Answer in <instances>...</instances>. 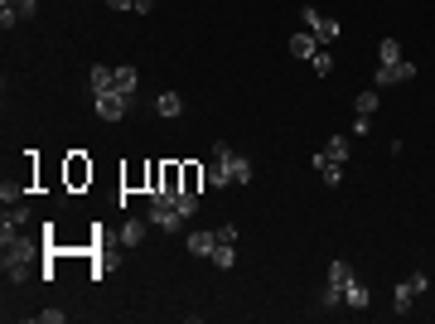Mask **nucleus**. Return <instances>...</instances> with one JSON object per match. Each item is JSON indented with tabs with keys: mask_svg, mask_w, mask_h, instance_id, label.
<instances>
[{
	"mask_svg": "<svg viewBox=\"0 0 435 324\" xmlns=\"http://www.w3.org/2000/svg\"><path fill=\"white\" fill-rule=\"evenodd\" d=\"M0 5H15V10H20V20H29V15L39 10V0H0Z\"/></svg>",
	"mask_w": 435,
	"mask_h": 324,
	"instance_id": "obj_24",
	"label": "nucleus"
},
{
	"mask_svg": "<svg viewBox=\"0 0 435 324\" xmlns=\"http://www.w3.org/2000/svg\"><path fill=\"white\" fill-rule=\"evenodd\" d=\"M155 111H160L164 121H174V116H184V97H179V92H169V87H164L160 97H155Z\"/></svg>",
	"mask_w": 435,
	"mask_h": 324,
	"instance_id": "obj_8",
	"label": "nucleus"
},
{
	"mask_svg": "<svg viewBox=\"0 0 435 324\" xmlns=\"http://www.w3.org/2000/svg\"><path fill=\"white\" fill-rule=\"evenodd\" d=\"M300 20H305V29H310V34H315V39H320V44H334V39H339V34H344V29H339V20H329V15H320V10H315V5H305V10H300Z\"/></svg>",
	"mask_w": 435,
	"mask_h": 324,
	"instance_id": "obj_3",
	"label": "nucleus"
},
{
	"mask_svg": "<svg viewBox=\"0 0 435 324\" xmlns=\"http://www.w3.org/2000/svg\"><path fill=\"white\" fill-rule=\"evenodd\" d=\"M368 286H363V281H354V276H349V286H344V305H349V310H368Z\"/></svg>",
	"mask_w": 435,
	"mask_h": 324,
	"instance_id": "obj_11",
	"label": "nucleus"
},
{
	"mask_svg": "<svg viewBox=\"0 0 435 324\" xmlns=\"http://www.w3.org/2000/svg\"><path fill=\"white\" fill-rule=\"evenodd\" d=\"M378 63L397 68V63H402V44H397V39H382V44H378Z\"/></svg>",
	"mask_w": 435,
	"mask_h": 324,
	"instance_id": "obj_16",
	"label": "nucleus"
},
{
	"mask_svg": "<svg viewBox=\"0 0 435 324\" xmlns=\"http://www.w3.org/2000/svg\"><path fill=\"white\" fill-rule=\"evenodd\" d=\"M203 174H208V184H213V189H227V184H232V179H227V164L213 160V155H208V169H203Z\"/></svg>",
	"mask_w": 435,
	"mask_h": 324,
	"instance_id": "obj_17",
	"label": "nucleus"
},
{
	"mask_svg": "<svg viewBox=\"0 0 435 324\" xmlns=\"http://www.w3.org/2000/svg\"><path fill=\"white\" fill-rule=\"evenodd\" d=\"M155 10V0H136V15H150Z\"/></svg>",
	"mask_w": 435,
	"mask_h": 324,
	"instance_id": "obj_29",
	"label": "nucleus"
},
{
	"mask_svg": "<svg viewBox=\"0 0 435 324\" xmlns=\"http://www.w3.org/2000/svg\"><path fill=\"white\" fill-rule=\"evenodd\" d=\"M5 281H10V286L29 281V262H5Z\"/></svg>",
	"mask_w": 435,
	"mask_h": 324,
	"instance_id": "obj_23",
	"label": "nucleus"
},
{
	"mask_svg": "<svg viewBox=\"0 0 435 324\" xmlns=\"http://www.w3.org/2000/svg\"><path fill=\"white\" fill-rule=\"evenodd\" d=\"M213 160L227 164V179H232L237 189H242V184H252V174H256V169H252V160H247V155H237L227 140H218V145H213Z\"/></svg>",
	"mask_w": 435,
	"mask_h": 324,
	"instance_id": "obj_1",
	"label": "nucleus"
},
{
	"mask_svg": "<svg viewBox=\"0 0 435 324\" xmlns=\"http://www.w3.org/2000/svg\"><path fill=\"white\" fill-rule=\"evenodd\" d=\"M92 107H97V116H102V121H121L131 102H126L121 92H97V97H92Z\"/></svg>",
	"mask_w": 435,
	"mask_h": 324,
	"instance_id": "obj_4",
	"label": "nucleus"
},
{
	"mask_svg": "<svg viewBox=\"0 0 435 324\" xmlns=\"http://www.w3.org/2000/svg\"><path fill=\"white\" fill-rule=\"evenodd\" d=\"M310 63H315V73H320V78H329V73H334V54H329L324 44L315 49V58H310Z\"/></svg>",
	"mask_w": 435,
	"mask_h": 324,
	"instance_id": "obj_20",
	"label": "nucleus"
},
{
	"mask_svg": "<svg viewBox=\"0 0 435 324\" xmlns=\"http://www.w3.org/2000/svg\"><path fill=\"white\" fill-rule=\"evenodd\" d=\"M111 82H116V68H107V63H92L87 68V92L97 97V92H111Z\"/></svg>",
	"mask_w": 435,
	"mask_h": 324,
	"instance_id": "obj_6",
	"label": "nucleus"
},
{
	"mask_svg": "<svg viewBox=\"0 0 435 324\" xmlns=\"http://www.w3.org/2000/svg\"><path fill=\"white\" fill-rule=\"evenodd\" d=\"M174 208H179L184 218H193V213H198V194H184V189H179V194H174Z\"/></svg>",
	"mask_w": 435,
	"mask_h": 324,
	"instance_id": "obj_22",
	"label": "nucleus"
},
{
	"mask_svg": "<svg viewBox=\"0 0 435 324\" xmlns=\"http://www.w3.org/2000/svg\"><path fill=\"white\" fill-rule=\"evenodd\" d=\"M232 262H237V242H218V247H213V267L227 271Z\"/></svg>",
	"mask_w": 435,
	"mask_h": 324,
	"instance_id": "obj_19",
	"label": "nucleus"
},
{
	"mask_svg": "<svg viewBox=\"0 0 435 324\" xmlns=\"http://www.w3.org/2000/svg\"><path fill=\"white\" fill-rule=\"evenodd\" d=\"M218 247V233H189V252L193 257H213Z\"/></svg>",
	"mask_w": 435,
	"mask_h": 324,
	"instance_id": "obj_13",
	"label": "nucleus"
},
{
	"mask_svg": "<svg viewBox=\"0 0 435 324\" xmlns=\"http://www.w3.org/2000/svg\"><path fill=\"white\" fill-rule=\"evenodd\" d=\"M411 78H416V63L402 58V63H397V82H411Z\"/></svg>",
	"mask_w": 435,
	"mask_h": 324,
	"instance_id": "obj_27",
	"label": "nucleus"
},
{
	"mask_svg": "<svg viewBox=\"0 0 435 324\" xmlns=\"http://www.w3.org/2000/svg\"><path fill=\"white\" fill-rule=\"evenodd\" d=\"M378 102H382L378 87H363V92L354 97V111H358V116H373V111H378Z\"/></svg>",
	"mask_w": 435,
	"mask_h": 324,
	"instance_id": "obj_12",
	"label": "nucleus"
},
{
	"mask_svg": "<svg viewBox=\"0 0 435 324\" xmlns=\"http://www.w3.org/2000/svg\"><path fill=\"white\" fill-rule=\"evenodd\" d=\"M203 179H208V174H203V164L184 160V194H198V189H203Z\"/></svg>",
	"mask_w": 435,
	"mask_h": 324,
	"instance_id": "obj_15",
	"label": "nucleus"
},
{
	"mask_svg": "<svg viewBox=\"0 0 435 324\" xmlns=\"http://www.w3.org/2000/svg\"><path fill=\"white\" fill-rule=\"evenodd\" d=\"M111 10H136V0H107Z\"/></svg>",
	"mask_w": 435,
	"mask_h": 324,
	"instance_id": "obj_28",
	"label": "nucleus"
},
{
	"mask_svg": "<svg viewBox=\"0 0 435 324\" xmlns=\"http://www.w3.org/2000/svg\"><path fill=\"white\" fill-rule=\"evenodd\" d=\"M315 49H320V39H315L310 29L290 34V58H315Z\"/></svg>",
	"mask_w": 435,
	"mask_h": 324,
	"instance_id": "obj_9",
	"label": "nucleus"
},
{
	"mask_svg": "<svg viewBox=\"0 0 435 324\" xmlns=\"http://www.w3.org/2000/svg\"><path fill=\"white\" fill-rule=\"evenodd\" d=\"M373 87H397V68H387V63H378V68H373Z\"/></svg>",
	"mask_w": 435,
	"mask_h": 324,
	"instance_id": "obj_21",
	"label": "nucleus"
},
{
	"mask_svg": "<svg viewBox=\"0 0 435 324\" xmlns=\"http://www.w3.org/2000/svg\"><path fill=\"white\" fill-rule=\"evenodd\" d=\"M0 25L15 29V25H20V10H15V5H0Z\"/></svg>",
	"mask_w": 435,
	"mask_h": 324,
	"instance_id": "obj_26",
	"label": "nucleus"
},
{
	"mask_svg": "<svg viewBox=\"0 0 435 324\" xmlns=\"http://www.w3.org/2000/svg\"><path fill=\"white\" fill-rule=\"evenodd\" d=\"M34 320H39V324H63V320H68V310H39Z\"/></svg>",
	"mask_w": 435,
	"mask_h": 324,
	"instance_id": "obj_25",
	"label": "nucleus"
},
{
	"mask_svg": "<svg viewBox=\"0 0 435 324\" xmlns=\"http://www.w3.org/2000/svg\"><path fill=\"white\" fill-rule=\"evenodd\" d=\"M349 150H354V140H349V135H334V140L324 145V155H329L334 164H344V160H349Z\"/></svg>",
	"mask_w": 435,
	"mask_h": 324,
	"instance_id": "obj_14",
	"label": "nucleus"
},
{
	"mask_svg": "<svg viewBox=\"0 0 435 324\" xmlns=\"http://www.w3.org/2000/svg\"><path fill=\"white\" fill-rule=\"evenodd\" d=\"M349 276H354V267H349L344 257H334V262H329V286H349Z\"/></svg>",
	"mask_w": 435,
	"mask_h": 324,
	"instance_id": "obj_18",
	"label": "nucleus"
},
{
	"mask_svg": "<svg viewBox=\"0 0 435 324\" xmlns=\"http://www.w3.org/2000/svg\"><path fill=\"white\" fill-rule=\"evenodd\" d=\"M111 92H121L126 102H131V97L140 92V73L131 68V63H121V68H116V82H111Z\"/></svg>",
	"mask_w": 435,
	"mask_h": 324,
	"instance_id": "obj_5",
	"label": "nucleus"
},
{
	"mask_svg": "<svg viewBox=\"0 0 435 324\" xmlns=\"http://www.w3.org/2000/svg\"><path fill=\"white\" fill-rule=\"evenodd\" d=\"M421 291H431V276H426V271H411L407 281H397V291H392V310H397V315H407Z\"/></svg>",
	"mask_w": 435,
	"mask_h": 324,
	"instance_id": "obj_2",
	"label": "nucleus"
},
{
	"mask_svg": "<svg viewBox=\"0 0 435 324\" xmlns=\"http://www.w3.org/2000/svg\"><path fill=\"white\" fill-rule=\"evenodd\" d=\"M150 228H155L150 218H126V228H121V242H126V247H140V242H145V233H150Z\"/></svg>",
	"mask_w": 435,
	"mask_h": 324,
	"instance_id": "obj_7",
	"label": "nucleus"
},
{
	"mask_svg": "<svg viewBox=\"0 0 435 324\" xmlns=\"http://www.w3.org/2000/svg\"><path fill=\"white\" fill-rule=\"evenodd\" d=\"M92 179V164L82 160V155H68V189H82Z\"/></svg>",
	"mask_w": 435,
	"mask_h": 324,
	"instance_id": "obj_10",
	"label": "nucleus"
}]
</instances>
